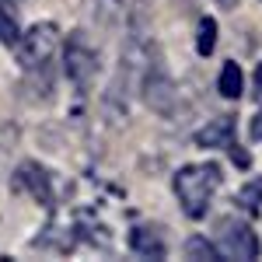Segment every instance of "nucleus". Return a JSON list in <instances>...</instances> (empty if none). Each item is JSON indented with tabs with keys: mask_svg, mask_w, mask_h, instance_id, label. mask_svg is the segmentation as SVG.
<instances>
[{
	"mask_svg": "<svg viewBox=\"0 0 262 262\" xmlns=\"http://www.w3.org/2000/svg\"><path fill=\"white\" fill-rule=\"evenodd\" d=\"M221 168L210 161L203 164H185L175 171V179H171V189H175V200H179L182 213L185 217H192V221H200L206 217V210H210V203L213 196L221 192Z\"/></svg>",
	"mask_w": 262,
	"mask_h": 262,
	"instance_id": "1",
	"label": "nucleus"
},
{
	"mask_svg": "<svg viewBox=\"0 0 262 262\" xmlns=\"http://www.w3.org/2000/svg\"><path fill=\"white\" fill-rule=\"evenodd\" d=\"M137 88H140V98H143V105H147L150 112H158V116H164V119L175 112L179 91H175V81H171V74H168V67H164L158 49H154V56L147 60Z\"/></svg>",
	"mask_w": 262,
	"mask_h": 262,
	"instance_id": "2",
	"label": "nucleus"
},
{
	"mask_svg": "<svg viewBox=\"0 0 262 262\" xmlns=\"http://www.w3.org/2000/svg\"><path fill=\"white\" fill-rule=\"evenodd\" d=\"M56 49H60V28L53 21H39L21 32L14 56H18L21 70H39V67H53Z\"/></svg>",
	"mask_w": 262,
	"mask_h": 262,
	"instance_id": "3",
	"label": "nucleus"
},
{
	"mask_svg": "<svg viewBox=\"0 0 262 262\" xmlns=\"http://www.w3.org/2000/svg\"><path fill=\"white\" fill-rule=\"evenodd\" d=\"M63 74L77 91H88L91 81L98 77V49L84 39L81 32L70 35L67 46H63Z\"/></svg>",
	"mask_w": 262,
	"mask_h": 262,
	"instance_id": "4",
	"label": "nucleus"
},
{
	"mask_svg": "<svg viewBox=\"0 0 262 262\" xmlns=\"http://www.w3.org/2000/svg\"><path fill=\"white\" fill-rule=\"evenodd\" d=\"M217 248H221L224 259L252 262V259H259L262 242H259V234L252 231V224L234 221V217H224L221 231H217Z\"/></svg>",
	"mask_w": 262,
	"mask_h": 262,
	"instance_id": "5",
	"label": "nucleus"
},
{
	"mask_svg": "<svg viewBox=\"0 0 262 262\" xmlns=\"http://www.w3.org/2000/svg\"><path fill=\"white\" fill-rule=\"evenodd\" d=\"M18 185L42 206H53V175L42 168L39 161H21L18 164Z\"/></svg>",
	"mask_w": 262,
	"mask_h": 262,
	"instance_id": "6",
	"label": "nucleus"
},
{
	"mask_svg": "<svg viewBox=\"0 0 262 262\" xmlns=\"http://www.w3.org/2000/svg\"><path fill=\"white\" fill-rule=\"evenodd\" d=\"M192 140H196V147H203V150H210V147H231V143H234V119H231V116H217V119L206 122Z\"/></svg>",
	"mask_w": 262,
	"mask_h": 262,
	"instance_id": "7",
	"label": "nucleus"
},
{
	"mask_svg": "<svg viewBox=\"0 0 262 262\" xmlns=\"http://www.w3.org/2000/svg\"><path fill=\"white\" fill-rule=\"evenodd\" d=\"M129 248H133L140 259H164V255H168V245H164L161 234L150 231V227H133V231H129Z\"/></svg>",
	"mask_w": 262,
	"mask_h": 262,
	"instance_id": "8",
	"label": "nucleus"
},
{
	"mask_svg": "<svg viewBox=\"0 0 262 262\" xmlns=\"http://www.w3.org/2000/svg\"><path fill=\"white\" fill-rule=\"evenodd\" d=\"M217 91H221L227 101H238V98H242V91H245V74H242V67H238L234 60L221 67V77H217Z\"/></svg>",
	"mask_w": 262,
	"mask_h": 262,
	"instance_id": "9",
	"label": "nucleus"
},
{
	"mask_svg": "<svg viewBox=\"0 0 262 262\" xmlns=\"http://www.w3.org/2000/svg\"><path fill=\"white\" fill-rule=\"evenodd\" d=\"M91 18L98 21L105 32H112L122 21V0H91Z\"/></svg>",
	"mask_w": 262,
	"mask_h": 262,
	"instance_id": "10",
	"label": "nucleus"
},
{
	"mask_svg": "<svg viewBox=\"0 0 262 262\" xmlns=\"http://www.w3.org/2000/svg\"><path fill=\"white\" fill-rule=\"evenodd\" d=\"M14 4H7V0H0V46H7V49H14L21 39V25H18V14L11 11Z\"/></svg>",
	"mask_w": 262,
	"mask_h": 262,
	"instance_id": "11",
	"label": "nucleus"
},
{
	"mask_svg": "<svg viewBox=\"0 0 262 262\" xmlns=\"http://www.w3.org/2000/svg\"><path fill=\"white\" fill-rule=\"evenodd\" d=\"M185 255L189 259H200V262H221V248H217V242H206L203 234H192L189 242H185Z\"/></svg>",
	"mask_w": 262,
	"mask_h": 262,
	"instance_id": "12",
	"label": "nucleus"
},
{
	"mask_svg": "<svg viewBox=\"0 0 262 262\" xmlns=\"http://www.w3.org/2000/svg\"><path fill=\"white\" fill-rule=\"evenodd\" d=\"M213 49H217V21L200 18V25H196V53L200 56H210Z\"/></svg>",
	"mask_w": 262,
	"mask_h": 262,
	"instance_id": "13",
	"label": "nucleus"
},
{
	"mask_svg": "<svg viewBox=\"0 0 262 262\" xmlns=\"http://www.w3.org/2000/svg\"><path fill=\"white\" fill-rule=\"evenodd\" d=\"M238 203H242V210H248V213H262V179L245 182L242 192H238Z\"/></svg>",
	"mask_w": 262,
	"mask_h": 262,
	"instance_id": "14",
	"label": "nucleus"
},
{
	"mask_svg": "<svg viewBox=\"0 0 262 262\" xmlns=\"http://www.w3.org/2000/svg\"><path fill=\"white\" fill-rule=\"evenodd\" d=\"M248 133H252V140H255V143H262V108L252 116V122H248Z\"/></svg>",
	"mask_w": 262,
	"mask_h": 262,
	"instance_id": "15",
	"label": "nucleus"
},
{
	"mask_svg": "<svg viewBox=\"0 0 262 262\" xmlns=\"http://www.w3.org/2000/svg\"><path fill=\"white\" fill-rule=\"evenodd\" d=\"M252 88H255V98L262 101V63L255 67V74H252Z\"/></svg>",
	"mask_w": 262,
	"mask_h": 262,
	"instance_id": "16",
	"label": "nucleus"
},
{
	"mask_svg": "<svg viewBox=\"0 0 262 262\" xmlns=\"http://www.w3.org/2000/svg\"><path fill=\"white\" fill-rule=\"evenodd\" d=\"M213 7H221V11H234L238 7V0H210Z\"/></svg>",
	"mask_w": 262,
	"mask_h": 262,
	"instance_id": "17",
	"label": "nucleus"
},
{
	"mask_svg": "<svg viewBox=\"0 0 262 262\" xmlns=\"http://www.w3.org/2000/svg\"><path fill=\"white\" fill-rule=\"evenodd\" d=\"M7 4H14V7H18V4H25V0H7Z\"/></svg>",
	"mask_w": 262,
	"mask_h": 262,
	"instance_id": "18",
	"label": "nucleus"
}]
</instances>
